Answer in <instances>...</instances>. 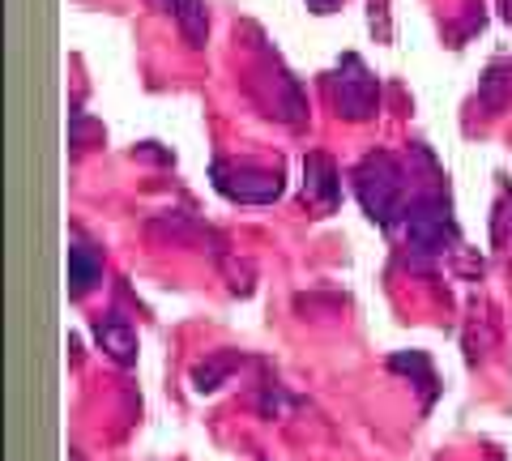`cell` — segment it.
Instances as JSON below:
<instances>
[{"mask_svg":"<svg viewBox=\"0 0 512 461\" xmlns=\"http://www.w3.org/2000/svg\"><path fill=\"white\" fill-rule=\"evenodd\" d=\"M355 197L367 210V218L380 222V227H393L397 214H406V171L393 154H367L363 163L355 167Z\"/></svg>","mask_w":512,"mask_h":461,"instance_id":"obj_1","label":"cell"},{"mask_svg":"<svg viewBox=\"0 0 512 461\" xmlns=\"http://www.w3.org/2000/svg\"><path fill=\"white\" fill-rule=\"evenodd\" d=\"M210 180L222 197H231L239 205H269L282 197V171L274 167H256V163H239V158H218L210 167Z\"/></svg>","mask_w":512,"mask_h":461,"instance_id":"obj_2","label":"cell"},{"mask_svg":"<svg viewBox=\"0 0 512 461\" xmlns=\"http://www.w3.org/2000/svg\"><path fill=\"white\" fill-rule=\"evenodd\" d=\"M329 99L338 107V116L346 120H372L380 103V82L355 52H346L338 60V69L329 73Z\"/></svg>","mask_w":512,"mask_h":461,"instance_id":"obj_3","label":"cell"},{"mask_svg":"<svg viewBox=\"0 0 512 461\" xmlns=\"http://www.w3.org/2000/svg\"><path fill=\"white\" fill-rule=\"evenodd\" d=\"M406 240L419 252H444L448 244H457V222L448 214L444 197H419L406 210Z\"/></svg>","mask_w":512,"mask_h":461,"instance_id":"obj_4","label":"cell"},{"mask_svg":"<svg viewBox=\"0 0 512 461\" xmlns=\"http://www.w3.org/2000/svg\"><path fill=\"white\" fill-rule=\"evenodd\" d=\"M303 197L316 205V214H333L342 201V176L329 154H308L303 158Z\"/></svg>","mask_w":512,"mask_h":461,"instance_id":"obj_5","label":"cell"},{"mask_svg":"<svg viewBox=\"0 0 512 461\" xmlns=\"http://www.w3.org/2000/svg\"><path fill=\"white\" fill-rule=\"evenodd\" d=\"M94 338H99L103 351L116 359V363H133L137 359V333L124 316L107 312V316H94Z\"/></svg>","mask_w":512,"mask_h":461,"instance_id":"obj_6","label":"cell"},{"mask_svg":"<svg viewBox=\"0 0 512 461\" xmlns=\"http://www.w3.org/2000/svg\"><path fill=\"white\" fill-rule=\"evenodd\" d=\"M99 278H103L99 252L86 248V244H73V248H69V291H73V295H86Z\"/></svg>","mask_w":512,"mask_h":461,"instance_id":"obj_7","label":"cell"},{"mask_svg":"<svg viewBox=\"0 0 512 461\" xmlns=\"http://www.w3.org/2000/svg\"><path fill=\"white\" fill-rule=\"evenodd\" d=\"M163 5L175 13V22H180L188 47H205V35H210V18H205L201 0H163Z\"/></svg>","mask_w":512,"mask_h":461,"instance_id":"obj_8","label":"cell"},{"mask_svg":"<svg viewBox=\"0 0 512 461\" xmlns=\"http://www.w3.org/2000/svg\"><path fill=\"white\" fill-rule=\"evenodd\" d=\"M508 94H512V73H504V65H491L487 69V82H483V103L491 111H500L508 103Z\"/></svg>","mask_w":512,"mask_h":461,"instance_id":"obj_9","label":"cell"},{"mask_svg":"<svg viewBox=\"0 0 512 461\" xmlns=\"http://www.w3.org/2000/svg\"><path fill=\"white\" fill-rule=\"evenodd\" d=\"M380 22V43H389V13H384V0H372V30Z\"/></svg>","mask_w":512,"mask_h":461,"instance_id":"obj_10","label":"cell"},{"mask_svg":"<svg viewBox=\"0 0 512 461\" xmlns=\"http://www.w3.org/2000/svg\"><path fill=\"white\" fill-rule=\"evenodd\" d=\"M308 9L312 13H333V9H338V0H308Z\"/></svg>","mask_w":512,"mask_h":461,"instance_id":"obj_11","label":"cell"}]
</instances>
